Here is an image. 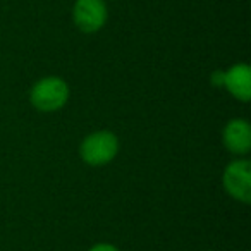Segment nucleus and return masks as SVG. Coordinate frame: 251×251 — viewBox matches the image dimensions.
<instances>
[{
  "instance_id": "obj_1",
  "label": "nucleus",
  "mask_w": 251,
  "mask_h": 251,
  "mask_svg": "<svg viewBox=\"0 0 251 251\" xmlns=\"http://www.w3.org/2000/svg\"><path fill=\"white\" fill-rule=\"evenodd\" d=\"M29 100L40 112L60 110L69 100V86L62 77H43L33 84Z\"/></svg>"
},
{
  "instance_id": "obj_2",
  "label": "nucleus",
  "mask_w": 251,
  "mask_h": 251,
  "mask_svg": "<svg viewBox=\"0 0 251 251\" xmlns=\"http://www.w3.org/2000/svg\"><path fill=\"white\" fill-rule=\"evenodd\" d=\"M119 151V140L110 131H97L83 140L79 155L83 162L93 167H100L115 158Z\"/></svg>"
},
{
  "instance_id": "obj_3",
  "label": "nucleus",
  "mask_w": 251,
  "mask_h": 251,
  "mask_svg": "<svg viewBox=\"0 0 251 251\" xmlns=\"http://www.w3.org/2000/svg\"><path fill=\"white\" fill-rule=\"evenodd\" d=\"M224 188L234 200L243 203L251 201V162L234 160L224 171Z\"/></svg>"
},
{
  "instance_id": "obj_4",
  "label": "nucleus",
  "mask_w": 251,
  "mask_h": 251,
  "mask_svg": "<svg viewBox=\"0 0 251 251\" xmlns=\"http://www.w3.org/2000/svg\"><path fill=\"white\" fill-rule=\"evenodd\" d=\"M107 5L103 0H76L73 9L74 25L83 33H97L107 23Z\"/></svg>"
},
{
  "instance_id": "obj_5",
  "label": "nucleus",
  "mask_w": 251,
  "mask_h": 251,
  "mask_svg": "<svg viewBox=\"0 0 251 251\" xmlns=\"http://www.w3.org/2000/svg\"><path fill=\"white\" fill-rule=\"evenodd\" d=\"M224 145L230 153L246 155L251 148V127L244 119H232L224 129Z\"/></svg>"
},
{
  "instance_id": "obj_6",
  "label": "nucleus",
  "mask_w": 251,
  "mask_h": 251,
  "mask_svg": "<svg viewBox=\"0 0 251 251\" xmlns=\"http://www.w3.org/2000/svg\"><path fill=\"white\" fill-rule=\"evenodd\" d=\"M224 86L234 98L250 101L251 98V69L248 64H236L224 73Z\"/></svg>"
},
{
  "instance_id": "obj_7",
  "label": "nucleus",
  "mask_w": 251,
  "mask_h": 251,
  "mask_svg": "<svg viewBox=\"0 0 251 251\" xmlns=\"http://www.w3.org/2000/svg\"><path fill=\"white\" fill-rule=\"evenodd\" d=\"M88 251H121V250H119V248H115L114 244L100 243V244H95V246H91Z\"/></svg>"
},
{
  "instance_id": "obj_8",
  "label": "nucleus",
  "mask_w": 251,
  "mask_h": 251,
  "mask_svg": "<svg viewBox=\"0 0 251 251\" xmlns=\"http://www.w3.org/2000/svg\"><path fill=\"white\" fill-rule=\"evenodd\" d=\"M212 83L215 86H224V71H217L212 76Z\"/></svg>"
}]
</instances>
